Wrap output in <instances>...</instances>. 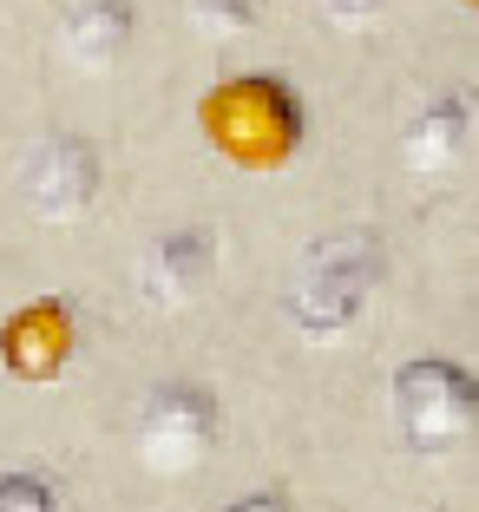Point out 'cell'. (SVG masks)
<instances>
[{"mask_svg": "<svg viewBox=\"0 0 479 512\" xmlns=\"http://www.w3.org/2000/svg\"><path fill=\"white\" fill-rule=\"evenodd\" d=\"M132 0H79L73 14H66L60 27V46H66V60L79 66V73H105V66H119V53L132 46Z\"/></svg>", "mask_w": 479, "mask_h": 512, "instance_id": "obj_9", "label": "cell"}, {"mask_svg": "<svg viewBox=\"0 0 479 512\" xmlns=\"http://www.w3.org/2000/svg\"><path fill=\"white\" fill-rule=\"evenodd\" d=\"M466 145H473V99L453 92V86L434 92V99L407 119V132H401V158H407V171H420V178H447V171H460Z\"/></svg>", "mask_w": 479, "mask_h": 512, "instance_id": "obj_8", "label": "cell"}, {"mask_svg": "<svg viewBox=\"0 0 479 512\" xmlns=\"http://www.w3.org/2000/svg\"><path fill=\"white\" fill-rule=\"evenodd\" d=\"M0 512H66V499L46 473H0Z\"/></svg>", "mask_w": 479, "mask_h": 512, "instance_id": "obj_11", "label": "cell"}, {"mask_svg": "<svg viewBox=\"0 0 479 512\" xmlns=\"http://www.w3.org/2000/svg\"><path fill=\"white\" fill-rule=\"evenodd\" d=\"M224 512H296L283 493H243V499H230Z\"/></svg>", "mask_w": 479, "mask_h": 512, "instance_id": "obj_13", "label": "cell"}, {"mask_svg": "<svg viewBox=\"0 0 479 512\" xmlns=\"http://www.w3.org/2000/svg\"><path fill=\"white\" fill-rule=\"evenodd\" d=\"M381 276H388V250L375 230H335V237L309 243V256H302L296 283H289V322L309 342H335L375 302Z\"/></svg>", "mask_w": 479, "mask_h": 512, "instance_id": "obj_2", "label": "cell"}, {"mask_svg": "<svg viewBox=\"0 0 479 512\" xmlns=\"http://www.w3.org/2000/svg\"><path fill=\"white\" fill-rule=\"evenodd\" d=\"M184 14H191V27L210 33V40H243L263 7H256V0H191Z\"/></svg>", "mask_w": 479, "mask_h": 512, "instance_id": "obj_10", "label": "cell"}, {"mask_svg": "<svg viewBox=\"0 0 479 512\" xmlns=\"http://www.w3.org/2000/svg\"><path fill=\"white\" fill-rule=\"evenodd\" d=\"M210 276H217V237L210 230H165L138 256V302L158 309V316L191 309L210 289Z\"/></svg>", "mask_w": 479, "mask_h": 512, "instance_id": "obj_7", "label": "cell"}, {"mask_svg": "<svg viewBox=\"0 0 479 512\" xmlns=\"http://www.w3.org/2000/svg\"><path fill=\"white\" fill-rule=\"evenodd\" d=\"M73 348H79V316L60 296H40L0 322V368L14 381H33V388L60 381L73 368Z\"/></svg>", "mask_w": 479, "mask_h": 512, "instance_id": "obj_6", "label": "cell"}, {"mask_svg": "<svg viewBox=\"0 0 479 512\" xmlns=\"http://www.w3.org/2000/svg\"><path fill=\"white\" fill-rule=\"evenodd\" d=\"M381 7H388V0H322V14H329L335 27H368Z\"/></svg>", "mask_w": 479, "mask_h": 512, "instance_id": "obj_12", "label": "cell"}, {"mask_svg": "<svg viewBox=\"0 0 479 512\" xmlns=\"http://www.w3.org/2000/svg\"><path fill=\"white\" fill-rule=\"evenodd\" d=\"M197 125H204L210 151H224L230 165L283 171L302 151L309 112H302V99L276 73H237V79H224V86L197 106Z\"/></svg>", "mask_w": 479, "mask_h": 512, "instance_id": "obj_1", "label": "cell"}, {"mask_svg": "<svg viewBox=\"0 0 479 512\" xmlns=\"http://www.w3.org/2000/svg\"><path fill=\"white\" fill-rule=\"evenodd\" d=\"M466 7H473V0H466Z\"/></svg>", "mask_w": 479, "mask_h": 512, "instance_id": "obj_14", "label": "cell"}, {"mask_svg": "<svg viewBox=\"0 0 479 512\" xmlns=\"http://www.w3.org/2000/svg\"><path fill=\"white\" fill-rule=\"evenodd\" d=\"M217 447V394L197 381H165L145 394L138 414V460L151 473H191Z\"/></svg>", "mask_w": 479, "mask_h": 512, "instance_id": "obj_4", "label": "cell"}, {"mask_svg": "<svg viewBox=\"0 0 479 512\" xmlns=\"http://www.w3.org/2000/svg\"><path fill=\"white\" fill-rule=\"evenodd\" d=\"M388 407H394V434L414 453H447V447H460L479 421V381L466 375L460 362L420 355V362L394 368Z\"/></svg>", "mask_w": 479, "mask_h": 512, "instance_id": "obj_3", "label": "cell"}, {"mask_svg": "<svg viewBox=\"0 0 479 512\" xmlns=\"http://www.w3.org/2000/svg\"><path fill=\"white\" fill-rule=\"evenodd\" d=\"M99 151L79 132H53L46 145H33V158L20 165V204L40 224H79L99 204Z\"/></svg>", "mask_w": 479, "mask_h": 512, "instance_id": "obj_5", "label": "cell"}]
</instances>
